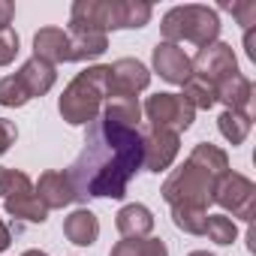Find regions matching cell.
Returning <instances> with one entry per match:
<instances>
[{"label":"cell","instance_id":"obj_5","mask_svg":"<svg viewBox=\"0 0 256 256\" xmlns=\"http://www.w3.org/2000/svg\"><path fill=\"white\" fill-rule=\"evenodd\" d=\"M220 16L211 6L202 4H184V6H172L166 10L163 22H160V34L163 42L181 46V42H193L196 48H205L211 42H217L220 36Z\"/></svg>","mask_w":256,"mask_h":256},{"label":"cell","instance_id":"obj_6","mask_svg":"<svg viewBox=\"0 0 256 256\" xmlns=\"http://www.w3.org/2000/svg\"><path fill=\"white\" fill-rule=\"evenodd\" d=\"M142 114L148 120V126H157V130H172V133H184L193 126L196 120V108L181 96V94H169V90H160V94H151L142 106Z\"/></svg>","mask_w":256,"mask_h":256},{"label":"cell","instance_id":"obj_7","mask_svg":"<svg viewBox=\"0 0 256 256\" xmlns=\"http://www.w3.org/2000/svg\"><path fill=\"white\" fill-rule=\"evenodd\" d=\"M4 208L10 217L22 220V223H34V226H42L48 220V211L46 205L36 199V190H34V181L28 172L22 169H10V178H6V193H4Z\"/></svg>","mask_w":256,"mask_h":256},{"label":"cell","instance_id":"obj_11","mask_svg":"<svg viewBox=\"0 0 256 256\" xmlns=\"http://www.w3.org/2000/svg\"><path fill=\"white\" fill-rule=\"evenodd\" d=\"M190 64H193V72L196 76H202V78H208V82H223V78H229L232 72H238V58H235V52H232V46L229 42H211V46H205V48H199L196 52V58H190Z\"/></svg>","mask_w":256,"mask_h":256},{"label":"cell","instance_id":"obj_23","mask_svg":"<svg viewBox=\"0 0 256 256\" xmlns=\"http://www.w3.org/2000/svg\"><path fill=\"white\" fill-rule=\"evenodd\" d=\"M108 256H169V247L160 238H120Z\"/></svg>","mask_w":256,"mask_h":256},{"label":"cell","instance_id":"obj_17","mask_svg":"<svg viewBox=\"0 0 256 256\" xmlns=\"http://www.w3.org/2000/svg\"><path fill=\"white\" fill-rule=\"evenodd\" d=\"M114 226L120 238H151L154 232V214L142 202H130L114 214Z\"/></svg>","mask_w":256,"mask_h":256},{"label":"cell","instance_id":"obj_20","mask_svg":"<svg viewBox=\"0 0 256 256\" xmlns=\"http://www.w3.org/2000/svg\"><path fill=\"white\" fill-rule=\"evenodd\" d=\"M217 130L220 136L235 148V145H244V139L250 136L253 130V112H232V108H223L220 118H217Z\"/></svg>","mask_w":256,"mask_h":256},{"label":"cell","instance_id":"obj_24","mask_svg":"<svg viewBox=\"0 0 256 256\" xmlns=\"http://www.w3.org/2000/svg\"><path fill=\"white\" fill-rule=\"evenodd\" d=\"M205 235L208 241H214L217 247H229L238 241V223L226 214H208L205 220Z\"/></svg>","mask_w":256,"mask_h":256},{"label":"cell","instance_id":"obj_14","mask_svg":"<svg viewBox=\"0 0 256 256\" xmlns=\"http://www.w3.org/2000/svg\"><path fill=\"white\" fill-rule=\"evenodd\" d=\"M70 36V64H84V60H96L106 54L108 48V34L102 30H90V28H66Z\"/></svg>","mask_w":256,"mask_h":256},{"label":"cell","instance_id":"obj_13","mask_svg":"<svg viewBox=\"0 0 256 256\" xmlns=\"http://www.w3.org/2000/svg\"><path fill=\"white\" fill-rule=\"evenodd\" d=\"M34 190H36V199L46 205V211H60V208L78 202L64 169H46L40 175V181L34 184Z\"/></svg>","mask_w":256,"mask_h":256},{"label":"cell","instance_id":"obj_3","mask_svg":"<svg viewBox=\"0 0 256 256\" xmlns=\"http://www.w3.org/2000/svg\"><path fill=\"white\" fill-rule=\"evenodd\" d=\"M154 6L145 0H76L70 6V24L90 30H139L151 22Z\"/></svg>","mask_w":256,"mask_h":256},{"label":"cell","instance_id":"obj_18","mask_svg":"<svg viewBox=\"0 0 256 256\" xmlns=\"http://www.w3.org/2000/svg\"><path fill=\"white\" fill-rule=\"evenodd\" d=\"M217 102H223L226 108L232 112H250V102H253V82L241 72H232L229 78L217 82Z\"/></svg>","mask_w":256,"mask_h":256},{"label":"cell","instance_id":"obj_15","mask_svg":"<svg viewBox=\"0 0 256 256\" xmlns=\"http://www.w3.org/2000/svg\"><path fill=\"white\" fill-rule=\"evenodd\" d=\"M16 78H18V84L24 88V94L30 96V100H36V96H46L52 88H54V82H58V66H52V64H46V60H40V58H28L22 66H18V72H12Z\"/></svg>","mask_w":256,"mask_h":256},{"label":"cell","instance_id":"obj_31","mask_svg":"<svg viewBox=\"0 0 256 256\" xmlns=\"http://www.w3.org/2000/svg\"><path fill=\"white\" fill-rule=\"evenodd\" d=\"M244 52H247V58L256 64V40H253V28L244 30Z\"/></svg>","mask_w":256,"mask_h":256},{"label":"cell","instance_id":"obj_29","mask_svg":"<svg viewBox=\"0 0 256 256\" xmlns=\"http://www.w3.org/2000/svg\"><path fill=\"white\" fill-rule=\"evenodd\" d=\"M16 139H18V126L6 118H0V157L16 145Z\"/></svg>","mask_w":256,"mask_h":256},{"label":"cell","instance_id":"obj_22","mask_svg":"<svg viewBox=\"0 0 256 256\" xmlns=\"http://www.w3.org/2000/svg\"><path fill=\"white\" fill-rule=\"evenodd\" d=\"M181 88H184V94H181V96H184L196 112H199V108H202V112H208V108H214V106H217V88H214V82H208V78H202V76H196V72H193Z\"/></svg>","mask_w":256,"mask_h":256},{"label":"cell","instance_id":"obj_30","mask_svg":"<svg viewBox=\"0 0 256 256\" xmlns=\"http://www.w3.org/2000/svg\"><path fill=\"white\" fill-rule=\"evenodd\" d=\"M16 18V4L12 0H0V30H6Z\"/></svg>","mask_w":256,"mask_h":256},{"label":"cell","instance_id":"obj_4","mask_svg":"<svg viewBox=\"0 0 256 256\" xmlns=\"http://www.w3.org/2000/svg\"><path fill=\"white\" fill-rule=\"evenodd\" d=\"M108 100V64L82 70L58 96V112L70 126H88L100 118Z\"/></svg>","mask_w":256,"mask_h":256},{"label":"cell","instance_id":"obj_8","mask_svg":"<svg viewBox=\"0 0 256 256\" xmlns=\"http://www.w3.org/2000/svg\"><path fill=\"white\" fill-rule=\"evenodd\" d=\"M211 202H217V205L226 211V217L232 214V220L238 217V220L250 223L253 214H256V184H253L247 175L229 169V172L217 181Z\"/></svg>","mask_w":256,"mask_h":256},{"label":"cell","instance_id":"obj_21","mask_svg":"<svg viewBox=\"0 0 256 256\" xmlns=\"http://www.w3.org/2000/svg\"><path fill=\"white\" fill-rule=\"evenodd\" d=\"M102 114L126 126H142V102L136 96H108L102 106Z\"/></svg>","mask_w":256,"mask_h":256},{"label":"cell","instance_id":"obj_1","mask_svg":"<svg viewBox=\"0 0 256 256\" xmlns=\"http://www.w3.org/2000/svg\"><path fill=\"white\" fill-rule=\"evenodd\" d=\"M142 169V136L139 126H126L100 112L94 124H88L84 145L66 178L76 190V199H114L120 202L130 190V181Z\"/></svg>","mask_w":256,"mask_h":256},{"label":"cell","instance_id":"obj_25","mask_svg":"<svg viewBox=\"0 0 256 256\" xmlns=\"http://www.w3.org/2000/svg\"><path fill=\"white\" fill-rule=\"evenodd\" d=\"M205 220L208 211L202 208H172V223L187 235H205Z\"/></svg>","mask_w":256,"mask_h":256},{"label":"cell","instance_id":"obj_26","mask_svg":"<svg viewBox=\"0 0 256 256\" xmlns=\"http://www.w3.org/2000/svg\"><path fill=\"white\" fill-rule=\"evenodd\" d=\"M30 102V96L24 94V88L18 84L16 76H4L0 78V106L4 108H24Z\"/></svg>","mask_w":256,"mask_h":256},{"label":"cell","instance_id":"obj_27","mask_svg":"<svg viewBox=\"0 0 256 256\" xmlns=\"http://www.w3.org/2000/svg\"><path fill=\"white\" fill-rule=\"evenodd\" d=\"M18 34L12 30V28H6V30H0V66H10L12 60H16V54H18Z\"/></svg>","mask_w":256,"mask_h":256},{"label":"cell","instance_id":"obj_12","mask_svg":"<svg viewBox=\"0 0 256 256\" xmlns=\"http://www.w3.org/2000/svg\"><path fill=\"white\" fill-rule=\"evenodd\" d=\"M151 66L154 72L169 82V84H184L190 76H193V64H190V54L181 48V46H172V42H157L154 52H151Z\"/></svg>","mask_w":256,"mask_h":256},{"label":"cell","instance_id":"obj_19","mask_svg":"<svg viewBox=\"0 0 256 256\" xmlns=\"http://www.w3.org/2000/svg\"><path fill=\"white\" fill-rule=\"evenodd\" d=\"M64 235L78 247H90L100 238V217L90 208H76L70 217H64Z\"/></svg>","mask_w":256,"mask_h":256},{"label":"cell","instance_id":"obj_9","mask_svg":"<svg viewBox=\"0 0 256 256\" xmlns=\"http://www.w3.org/2000/svg\"><path fill=\"white\" fill-rule=\"evenodd\" d=\"M142 136V169L160 175L166 169H172L178 151H181V136L172 130H157V126H139Z\"/></svg>","mask_w":256,"mask_h":256},{"label":"cell","instance_id":"obj_34","mask_svg":"<svg viewBox=\"0 0 256 256\" xmlns=\"http://www.w3.org/2000/svg\"><path fill=\"white\" fill-rule=\"evenodd\" d=\"M22 256H48V253H46V250H36V247H30V250H24Z\"/></svg>","mask_w":256,"mask_h":256},{"label":"cell","instance_id":"obj_28","mask_svg":"<svg viewBox=\"0 0 256 256\" xmlns=\"http://www.w3.org/2000/svg\"><path fill=\"white\" fill-rule=\"evenodd\" d=\"M223 10H229V12L238 18V24H241L244 30H250V28L256 24V4H253V0H241V4H223Z\"/></svg>","mask_w":256,"mask_h":256},{"label":"cell","instance_id":"obj_16","mask_svg":"<svg viewBox=\"0 0 256 256\" xmlns=\"http://www.w3.org/2000/svg\"><path fill=\"white\" fill-rule=\"evenodd\" d=\"M34 58L58 66L70 64V36L64 28H40L34 34Z\"/></svg>","mask_w":256,"mask_h":256},{"label":"cell","instance_id":"obj_32","mask_svg":"<svg viewBox=\"0 0 256 256\" xmlns=\"http://www.w3.org/2000/svg\"><path fill=\"white\" fill-rule=\"evenodd\" d=\"M10 244H12V232H10V226L4 220H0V253L10 250Z\"/></svg>","mask_w":256,"mask_h":256},{"label":"cell","instance_id":"obj_33","mask_svg":"<svg viewBox=\"0 0 256 256\" xmlns=\"http://www.w3.org/2000/svg\"><path fill=\"white\" fill-rule=\"evenodd\" d=\"M6 178H10V169H6V166H0V196L6 193Z\"/></svg>","mask_w":256,"mask_h":256},{"label":"cell","instance_id":"obj_2","mask_svg":"<svg viewBox=\"0 0 256 256\" xmlns=\"http://www.w3.org/2000/svg\"><path fill=\"white\" fill-rule=\"evenodd\" d=\"M229 172V154L211 142H199L187 160L172 169L160 187V196L169 208H202L208 211L217 181Z\"/></svg>","mask_w":256,"mask_h":256},{"label":"cell","instance_id":"obj_10","mask_svg":"<svg viewBox=\"0 0 256 256\" xmlns=\"http://www.w3.org/2000/svg\"><path fill=\"white\" fill-rule=\"evenodd\" d=\"M151 84V70L139 58H118L108 64V96H139Z\"/></svg>","mask_w":256,"mask_h":256},{"label":"cell","instance_id":"obj_35","mask_svg":"<svg viewBox=\"0 0 256 256\" xmlns=\"http://www.w3.org/2000/svg\"><path fill=\"white\" fill-rule=\"evenodd\" d=\"M187 256H214V253H208V250H190Z\"/></svg>","mask_w":256,"mask_h":256}]
</instances>
